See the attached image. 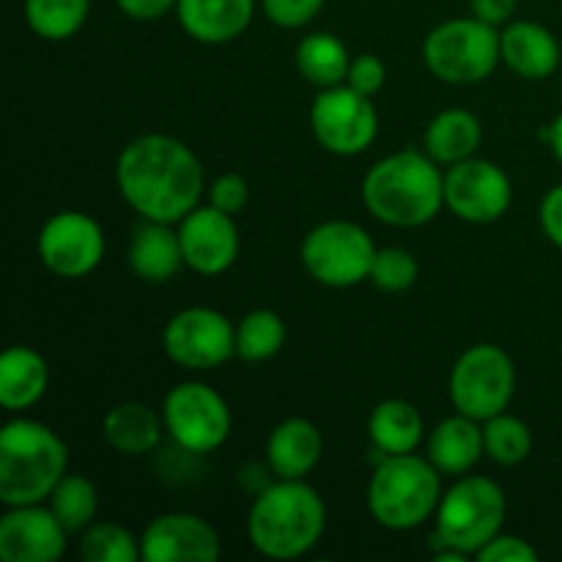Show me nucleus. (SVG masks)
<instances>
[{"label": "nucleus", "instance_id": "obj_1", "mask_svg": "<svg viewBox=\"0 0 562 562\" xmlns=\"http://www.w3.org/2000/svg\"><path fill=\"white\" fill-rule=\"evenodd\" d=\"M121 198L154 223H181L201 206L203 165L190 146L170 135H140L126 143L115 162Z\"/></svg>", "mask_w": 562, "mask_h": 562}, {"label": "nucleus", "instance_id": "obj_2", "mask_svg": "<svg viewBox=\"0 0 562 562\" xmlns=\"http://www.w3.org/2000/svg\"><path fill=\"white\" fill-rule=\"evenodd\" d=\"M362 203L379 223L417 228L431 223L445 206V173L428 154L404 148L368 170Z\"/></svg>", "mask_w": 562, "mask_h": 562}, {"label": "nucleus", "instance_id": "obj_3", "mask_svg": "<svg viewBox=\"0 0 562 562\" xmlns=\"http://www.w3.org/2000/svg\"><path fill=\"white\" fill-rule=\"evenodd\" d=\"M327 527V505L305 481H278L263 488L247 516V538L263 558L294 560L311 552Z\"/></svg>", "mask_w": 562, "mask_h": 562}, {"label": "nucleus", "instance_id": "obj_4", "mask_svg": "<svg viewBox=\"0 0 562 562\" xmlns=\"http://www.w3.org/2000/svg\"><path fill=\"white\" fill-rule=\"evenodd\" d=\"M66 467L69 450L53 428L27 417L5 423L0 431V503L5 508L44 503Z\"/></svg>", "mask_w": 562, "mask_h": 562}, {"label": "nucleus", "instance_id": "obj_5", "mask_svg": "<svg viewBox=\"0 0 562 562\" xmlns=\"http://www.w3.org/2000/svg\"><path fill=\"white\" fill-rule=\"evenodd\" d=\"M442 472L415 453L384 456L368 483L366 503L373 521L387 530H415L437 516L442 503Z\"/></svg>", "mask_w": 562, "mask_h": 562}, {"label": "nucleus", "instance_id": "obj_6", "mask_svg": "<svg viewBox=\"0 0 562 562\" xmlns=\"http://www.w3.org/2000/svg\"><path fill=\"white\" fill-rule=\"evenodd\" d=\"M505 492L497 481L483 475H461L437 508V532L434 543L459 549L467 558H475L505 525Z\"/></svg>", "mask_w": 562, "mask_h": 562}, {"label": "nucleus", "instance_id": "obj_7", "mask_svg": "<svg viewBox=\"0 0 562 562\" xmlns=\"http://www.w3.org/2000/svg\"><path fill=\"white\" fill-rule=\"evenodd\" d=\"M423 58L428 71L450 86H475L503 60L499 53V31L488 22L472 16H459L434 27L423 42Z\"/></svg>", "mask_w": 562, "mask_h": 562}, {"label": "nucleus", "instance_id": "obj_8", "mask_svg": "<svg viewBox=\"0 0 562 562\" xmlns=\"http://www.w3.org/2000/svg\"><path fill=\"white\" fill-rule=\"evenodd\" d=\"M516 390V368L505 349L494 344L470 346L450 371L453 409L486 423L508 409Z\"/></svg>", "mask_w": 562, "mask_h": 562}, {"label": "nucleus", "instance_id": "obj_9", "mask_svg": "<svg viewBox=\"0 0 562 562\" xmlns=\"http://www.w3.org/2000/svg\"><path fill=\"white\" fill-rule=\"evenodd\" d=\"M373 247L371 234L349 220H329L316 225L302 241V267L316 283L327 289H351L371 278Z\"/></svg>", "mask_w": 562, "mask_h": 562}, {"label": "nucleus", "instance_id": "obj_10", "mask_svg": "<svg viewBox=\"0 0 562 562\" xmlns=\"http://www.w3.org/2000/svg\"><path fill=\"white\" fill-rule=\"evenodd\" d=\"M165 431L187 453H212L231 437L228 401L203 382H181L165 395Z\"/></svg>", "mask_w": 562, "mask_h": 562}, {"label": "nucleus", "instance_id": "obj_11", "mask_svg": "<svg viewBox=\"0 0 562 562\" xmlns=\"http://www.w3.org/2000/svg\"><path fill=\"white\" fill-rule=\"evenodd\" d=\"M311 130L318 146L335 157L368 151L379 135V113L371 97L351 86L322 88L311 104Z\"/></svg>", "mask_w": 562, "mask_h": 562}, {"label": "nucleus", "instance_id": "obj_12", "mask_svg": "<svg viewBox=\"0 0 562 562\" xmlns=\"http://www.w3.org/2000/svg\"><path fill=\"white\" fill-rule=\"evenodd\" d=\"M162 349L187 371H214L236 357V327L214 307H187L165 324Z\"/></svg>", "mask_w": 562, "mask_h": 562}, {"label": "nucleus", "instance_id": "obj_13", "mask_svg": "<svg viewBox=\"0 0 562 562\" xmlns=\"http://www.w3.org/2000/svg\"><path fill=\"white\" fill-rule=\"evenodd\" d=\"M38 258L53 274L77 280L91 274L104 258V234L97 220L77 209L53 214L36 239Z\"/></svg>", "mask_w": 562, "mask_h": 562}, {"label": "nucleus", "instance_id": "obj_14", "mask_svg": "<svg viewBox=\"0 0 562 562\" xmlns=\"http://www.w3.org/2000/svg\"><path fill=\"white\" fill-rule=\"evenodd\" d=\"M514 201L508 173L488 159L470 157L445 173V206L467 223L486 225L503 217Z\"/></svg>", "mask_w": 562, "mask_h": 562}, {"label": "nucleus", "instance_id": "obj_15", "mask_svg": "<svg viewBox=\"0 0 562 562\" xmlns=\"http://www.w3.org/2000/svg\"><path fill=\"white\" fill-rule=\"evenodd\" d=\"M179 241L184 263L203 278H217L228 272L239 258V228L234 214L220 209L195 206L179 223Z\"/></svg>", "mask_w": 562, "mask_h": 562}, {"label": "nucleus", "instance_id": "obj_16", "mask_svg": "<svg viewBox=\"0 0 562 562\" xmlns=\"http://www.w3.org/2000/svg\"><path fill=\"white\" fill-rule=\"evenodd\" d=\"M220 552L217 530L195 514H162L140 536L143 562H214Z\"/></svg>", "mask_w": 562, "mask_h": 562}, {"label": "nucleus", "instance_id": "obj_17", "mask_svg": "<svg viewBox=\"0 0 562 562\" xmlns=\"http://www.w3.org/2000/svg\"><path fill=\"white\" fill-rule=\"evenodd\" d=\"M66 536L69 530L49 505H16L0 519V558L5 562H55L64 558Z\"/></svg>", "mask_w": 562, "mask_h": 562}, {"label": "nucleus", "instance_id": "obj_18", "mask_svg": "<svg viewBox=\"0 0 562 562\" xmlns=\"http://www.w3.org/2000/svg\"><path fill=\"white\" fill-rule=\"evenodd\" d=\"M499 53L505 66L525 80H547L560 66V42L541 22H508L499 31Z\"/></svg>", "mask_w": 562, "mask_h": 562}, {"label": "nucleus", "instance_id": "obj_19", "mask_svg": "<svg viewBox=\"0 0 562 562\" xmlns=\"http://www.w3.org/2000/svg\"><path fill=\"white\" fill-rule=\"evenodd\" d=\"M256 0H179L176 16L190 38L201 44H228L250 27Z\"/></svg>", "mask_w": 562, "mask_h": 562}, {"label": "nucleus", "instance_id": "obj_20", "mask_svg": "<svg viewBox=\"0 0 562 562\" xmlns=\"http://www.w3.org/2000/svg\"><path fill=\"white\" fill-rule=\"evenodd\" d=\"M324 450L322 431L305 417L278 423L267 439V464L278 481H305Z\"/></svg>", "mask_w": 562, "mask_h": 562}, {"label": "nucleus", "instance_id": "obj_21", "mask_svg": "<svg viewBox=\"0 0 562 562\" xmlns=\"http://www.w3.org/2000/svg\"><path fill=\"white\" fill-rule=\"evenodd\" d=\"M126 261H130L132 272L146 280V283H168V280H173L179 269L187 267L179 228L173 231L170 223L143 220L130 239Z\"/></svg>", "mask_w": 562, "mask_h": 562}, {"label": "nucleus", "instance_id": "obj_22", "mask_svg": "<svg viewBox=\"0 0 562 562\" xmlns=\"http://www.w3.org/2000/svg\"><path fill=\"white\" fill-rule=\"evenodd\" d=\"M483 453L486 448H483L481 423L461 412L445 417L428 437V461L442 475H467Z\"/></svg>", "mask_w": 562, "mask_h": 562}, {"label": "nucleus", "instance_id": "obj_23", "mask_svg": "<svg viewBox=\"0 0 562 562\" xmlns=\"http://www.w3.org/2000/svg\"><path fill=\"white\" fill-rule=\"evenodd\" d=\"M49 366L31 346H11L0 357V404L9 412H25L44 398Z\"/></svg>", "mask_w": 562, "mask_h": 562}, {"label": "nucleus", "instance_id": "obj_24", "mask_svg": "<svg viewBox=\"0 0 562 562\" xmlns=\"http://www.w3.org/2000/svg\"><path fill=\"white\" fill-rule=\"evenodd\" d=\"M165 420L140 401L113 406L102 420V439L119 456H146L159 445Z\"/></svg>", "mask_w": 562, "mask_h": 562}, {"label": "nucleus", "instance_id": "obj_25", "mask_svg": "<svg viewBox=\"0 0 562 562\" xmlns=\"http://www.w3.org/2000/svg\"><path fill=\"white\" fill-rule=\"evenodd\" d=\"M423 417L415 404L404 398H387L373 406L368 417V437H371L376 453L401 456L415 453L423 442Z\"/></svg>", "mask_w": 562, "mask_h": 562}, {"label": "nucleus", "instance_id": "obj_26", "mask_svg": "<svg viewBox=\"0 0 562 562\" xmlns=\"http://www.w3.org/2000/svg\"><path fill=\"white\" fill-rule=\"evenodd\" d=\"M481 121L475 113L461 108L442 110L434 115L426 130V154L439 165H456L475 157L481 146Z\"/></svg>", "mask_w": 562, "mask_h": 562}, {"label": "nucleus", "instance_id": "obj_27", "mask_svg": "<svg viewBox=\"0 0 562 562\" xmlns=\"http://www.w3.org/2000/svg\"><path fill=\"white\" fill-rule=\"evenodd\" d=\"M296 69L305 77L311 86L322 88H335L344 86L346 75H349L351 55L346 49V44L340 42L335 33H307L305 38L296 47Z\"/></svg>", "mask_w": 562, "mask_h": 562}, {"label": "nucleus", "instance_id": "obj_28", "mask_svg": "<svg viewBox=\"0 0 562 562\" xmlns=\"http://www.w3.org/2000/svg\"><path fill=\"white\" fill-rule=\"evenodd\" d=\"M91 0H25L27 27L44 42H66L86 25Z\"/></svg>", "mask_w": 562, "mask_h": 562}, {"label": "nucleus", "instance_id": "obj_29", "mask_svg": "<svg viewBox=\"0 0 562 562\" xmlns=\"http://www.w3.org/2000/svg\"><path fill=\"white\" fill-rule=\"evenodd\" d=\"M285 344V324L269 307L250 311L236 324V357L245 362L272 360Z\"/></svg>", "mask_w": 562, "mask_h": 562}, {"label": "nucleus", "instance_id": "obj_30", "mask_svg": "<svg viewBox=\"0 0 562 562\" xmlns=\"http://www.w3.org/2000/svg\"><path fill=\"white\" fill-rule=\"evenodd\" d=\"M49 510L58 516L60 525L69 532H82L86 527L93 525L99 510V494L88 477L82 475H69L66 472L58 481V486L53 488V494L47 497Z\"/></svg>", "mask_w": 562, "mask_h": 562}, {"label": "nucleus", "instance_id": "obj_31", "mask_svg": "<svg viewBox=\"0 0 562 562\" xmlns=\"http://www.w3.org/2000/svg\"><path fill=\"white\" fill-rule=\"evenodd\" d=\"M483 448L494 464L516 467L532 453V431L525 420L503 412L483 423Z\"/></svg>", "mask_w": 562, "mask_h": 562}, {"label": "nucleus", "instance_id": "obj_32", "mask_svg": "<svg viewBox=\"0 0 562 562\" xmlns=\"http://www.w3.org/2000/svg\"><path fill=\"white\" fill-rule=\"evenodd\" d=\"M80 558L86 562H137L140 538L115 521H93L80 532Z\"/></svg>", "mask_w": 562, "mask_h": 562}, {"label": "nucleus", "instance_id": "obj_33", "mask_svg": "<svg viewBox=\"0 0 562 562\" xmlns=\"http://www.w3.org/2000/svg\"><path fill=\"white\" fill-rule=\"evenodd\" d=\"M371 280L379 291L387 294H401V291L412 289L417 280V261L409 250L404 247H382L373 256Z\"/></svg>", "mask_w": 562, "mask_h": 562}, {"label": "nucleus", "instance_id": "obj_34", "mask_svg": "<svg viewBox=\"0 0 562 562\" xmlns=\"http://www.w3.org/2000/svg\"><path fill=\"white\" fill-rule=\"evenodd\" d=\"M263 14L272 25L296 31V27L311 25L324 9V0H261Z\"/></svg>", "mask_w": 562, "mask_h": 562}, {"label": "nucleus", "instance_id": "obj_35", "mask_svg": "<svg viewBox=\"0 0 562 562\" xmlns=\"http://www.w3.org/2000/svg\"><path fill=\"white\" fill-rule=\"evenodd\" d=\"M384 80H387V66L382 64L379 55L362 53L357 55V58H351L349 75H346V86L366 93V97H373V93L382 91Z\"/></svg>", "mask_w": 562, "mask_h": 562}, {"label": "nucleus", "instance_id": "obj_36", "mask_svg": "<svg viewBox=\"0 0 562 562\" xmlns=\"http://www.w3.org/2000/svg\"><path fill=\"white\" fill-rule=\"evenodd\" d=\"M247 198H250V190L239 173H223L209 187V203L220 212L234 214V217L247 206Z\"/></svg>", "mask_w": 562, "mask_h": 562}, {"label": "nucleus", "instance_id": "obj_37", "mask_svg": "<svg viewBox=\"0 0 562 562\" xmlns=\"http://www.w3.org/2000/svg\"><path fill=\"white\" fill-rule=\"evenodd\" d=\"M475 560L477 562H538V552L532 549L530 541H525V538L499 532L497 538H492V541L475 554Z\"/></svg>", "mask_w": 562, "mask_h": 562}, {"label": "nucleus", "instance_id": "obj_38", "mask_svg": "<svg viewBox=\"0 0 562 562\" xmlns=\"http://www.w3.org/2000/svg\"><path fill=\"white\" fill-rule=\"evenodd\" d=\"M538 220H541V228L547 234V239L562 250V184L552 187L543 195L541 209H538Z\"/></svg>", "mask_w": 562, "mask_h": 562}, {"label": "nucleus", "instance_id": "obj_39", "mask_svg": "<svg viewBox=\"0 0 562 562\" xmlns=\"http://www.w3.org/2000/svg\"><path fill=\"white\" fill-rule=\"evenodd\" d=\"M115 3H119L121 14H126L130 20L151 22V20H162L165 14H170L179 0H115Z\"/></svg>", "mask_w": 562, "mask_h": 562}, {"label": "nucleus", "instance_id": "obj_40", "mask_svg": "<svg viewBox=\"0 0 562 562\" xmlns=\"http://www.w3.org/2000/svg\"><path fill=\"white\" fill-rule=\"evenodd\" d=\"M516 3H519V0H470L472 14L494 27L508 25L510 16H514L516 11Z\"/></svg>", "mask_w": 562, "mask_h": 562}, {"label": "nucleus", "instance_id": "obj_41", "mask_svg": "<svg viewBox=\"0 0 562 562\" xmlns=\"http://www.w3.org/2000/svg\"><path fill=\"white\" fill-rule=\"evenodd\" d=\"M543 137H547V140H549V148H552L554 157H558L560 162H562V113L552 121V126H549V130L543 132Z\"/></svg>", "mask_w": 562, "mask_h": 562}]
</instances>
